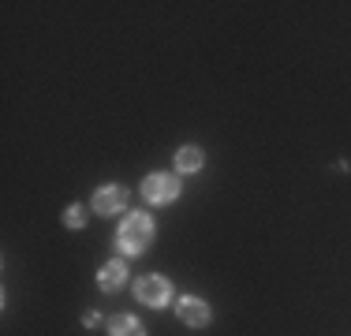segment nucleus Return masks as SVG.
I'll list each match as a JSON object with an SVG mask.
<instances>
[{
  "instance_id": "nucleus-8",
  "label": "nucleus",
  "mask_w": 351,
  "mask_h": 336,
  "mask_svg": "<svg viewBox=\"0 0 351 336\" xmlns=\"http://www.w3.org/2000/svg\"><path fill=\"white\" fill-rule=\"evenodd\" d=\"M180 168H183V172H198V168H202V149H198V146H183L180 149Z\"/></svg>"
},
{
  "instance_id": "nucleus-5",
  "label": "nucleus",
  "mask_w": 351,
  "mask_h": 336,
  "mask_svg": "<svg viewBox=\"0 0 351 336\" xmlns=\"http://www.w3.org/2000/svg\"><path fill=\"white\" fill-rule=\"evenodd\" d=\"M180 317L187 325H206V322H210V307H206L202 299L187 296V299H180Z\"/></svg>"
},
{
  "instance_id": "nucleus-7",
  "label": "nucleus",
  "mask_w": 351,
  "mask_h": 336,
  "mask_svg": "<svg viewBox=\"0 0 351 336\" xmlns=\"http://www.w3.org/2000/svg\"><path fill=\"white\" fill-rule=\"evenodd\" d=\"M112 336H146V329L135 322L131 314H123V317H112V329H108Z\"/></svg>"
},
{
  "instance_id": "nucleus-4",
  "label": "nucleus",
  "mask_w": 351,
  "mask_h": 336,
  "mask_svg": "<svg viewBox=\"0 0 351 336\" xmlns=\"http://www.w3.org/2000/svg\"><path fill=\"white\" fill-rule=\"evenodd\" d=\"M123 202H128V191L116 187V183H108V187H101L94 195V209H97V213H105V217H112V213H120V209H123Z\"/></svg>"
},
{
  "instance_id": "nucleus-6",
  "label": "nucleus",
  "mask_w": 351,
  "mask_h": 336,
  "mask_svg": "<svg viewBox=\"0 0 351 336\" xmlns=\"http://www.w3.org/2000/svg\"><path fill=\"white\" fill-rule=\"evenodd\" d=\"M123 276H128L123 262H108L101 269V276H97V284H101V291H120L123 288Z\"/></svg>"
},
{
  "instance_id": "nucleus-1",
  "label": "nucleus",
  "mask_w": 351,
  "mask_h": 336,
  "mask_svg": "<svg viewBox=\"0 0 351 336\" xmlns=\"http://www.w3.org/2000/svg\"><path fill=\"white\" fill-rule=\"evenodd\" d=\"M120 247L128 250V254H142V250L149 247V239H154V221H149L146 213H131L128 221L120 224Z\"/></svg>"
},
{
  "instance_id": "nucleus-9",
  "label": "nucleus",
  "mask_w": 351,
  "mask_h": 336,
  "mask_svg": "<svg viewBox=\"0 0 351 336\" xmlns=\"http://www.w3.org/2000/svg\"><path fill=\"white\" fill-rule=\"evenodd\" d=\"M64 221H68V228H79V224L86 221V213H82V206H71L68 213H64Z\"/></svg>"
},
{
  "instance_id": "nucleus-2",
  "label": "nucleus",
  "mask_w": 351,
  "mask_h": 336,
  "mask_svg": "<svg viewBox=\"0 0 351 336\" xmlns=\"http://www.w3.org/2000/svg\"><path fill=\"white\" fill-rule=\"evenodd\" d=\"M142 195H146V202H154V206H165V202H172L176 195H180V180L169 172H154L146 183H142Z\"/></svg>"
},
{
  "instance_id": "nucleus-3",
  "label": "nucleus",
  "mask_w": 351,
  "mask_h": 336,
  "mask_svg": "<svg viewBox=\"0 0 351 336\" xmlns=\"http://www.w3.org/2000/svg\"><path fill=\"white\" fill-rule=\"evenodd\" d=\"M135 296H138L142 307H165L172 296V284L165 280V276H142L135 284Z\"/></svg>"
}]
</instances>
